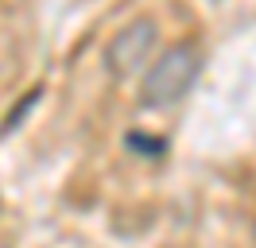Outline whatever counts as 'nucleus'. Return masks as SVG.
Instances as JSON below:
<instances>
[{"label":"nucleus","mask_w":256,"mask_h":248,"mask_svg":"<svg viewBox=\"0 0 256 248\" xmlns=\"http://www.w3.org/2000/svg\"><path fill=\"white\" fill-rule=\"evenodd\" d=\"M202 66H206V50L194 43V39H178V43L156 50V58L148 62V70L136 82V101L148 112H167V108L182 105L190 90L202 78Z\"/></svg>","instance_id":"obj_1"},{"label":"nucleus","mask_w":256,"mask_h":248,"mask_svg":"<svg viewBox=\"0 0 256 248\" xmlns=\"http://www.w3.org/2000/svg\"><path fill=\"white\" fill-rule=\"evenodd\" d=\"M156 50H160V20L156 16H136L109 35V43L101 50V66L112 82H132L148 70Z\"/></svg>","instance_id":"obj_2"},{"label":"nucleus","mask_w":256,"mask_h":248,"mask_svg":"<svg viewBox=\"0 0 256 248\" xmlns=\"http://www.w3.org/2000/svg\"><path fill=\"white\" fill-rule=\"evenodd\" d=\"M252 248H256V225H252Z\"/></svg>","instance_id":"obj_3"}]
</instances>
